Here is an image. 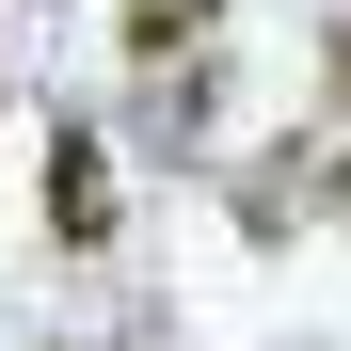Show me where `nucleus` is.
Here are the masks:
<instances>
[{"instance_id": "obj_1", "label": "nucleus", "mask_w": 351, "mask_h": 351, "mask_svg": "<svg viewBox=\"0 0 351 351\" xmlns=\"http://www.w3.org/2000/svg\"><path fill=\"white\" fill-rule=\"evenodd\" d=\"M48 240H64V256L112 240V160H96V128H48Z\"/></svg>"}, {"instance_id": "obj_2", "label": "nucleus", "mask_w": 351, "mask_h": 351, "mask_svg": "<svg viewBox=\"0 0 351 351\" xmlns=\"http://www.w3.org/2000/svg\"><path fill=\"white\" fill-rule=\"evenodd\" d=\"M208 32V0H128V48H144V64H160V48H192Z\"/></svg>"}, {"instance_id": "obj_3", "label": "nucleus", "mask_w": 351, "mask_h": 351, "mask_svg": "<svg viewBox=\"0 0 351 351\" xmlns=\"http://www.w3.org/2000/svg\"><path fill=\"white\" fill-rule=\"evenodd\" d=\"M335 208H351V160H335Z\"/></svg>"}]
</instances>
